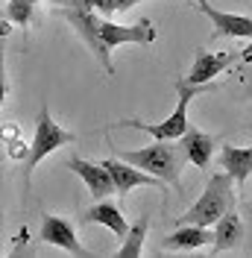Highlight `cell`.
<instances>
[{"mask_svg": "<svg viewBox=\"0 0 252 258\" xmlns=\"http://www.w3.org/2000/svg\"><path fill=\"white\" fill-rule=\"evenodd\" d=\"M79 223L88 226V223H97V226H106V229H111L120 241L126 238V232H129V223H126L123 211L117 209L114 203H109V200H97L91 209L82 211V217H79Z\"/></svg>", "mask_w": 252, "mask_h": 258, "instance_id": "8fae6325", "label": "cell"}, {"mask_svg": "<svg viewBox=\"0 0 252 258\" xmlns=\"http://www.w3.org/2000/svg\"><path fill=\"white\" fill-rule=\"evenodd\" d=\"M173 88H176V109H173L170 117H164L161 123H144V120H138V117H126V120H120L117 126L141 129V132H147L150 138H158V141H176V138H182V135L191 129L188 103L197 100L200 94L217 91V82H191L188 77H179V80H173Z\"/></svg>", "mask_w": 252, "mask_h": 258, "instance_id": "7a4b0ae2", "label": "cell"}, {"mask_svg": "<svg viewBox=\"0 0 252 258\" xmlns=\"http://www.w3.org/2000/svg\"><path fill=\"white\" fill-rule=\"evenodd\" d=\"M205 243H211V232L208 226H194V223H182L173 235H167L161 241L164 252H179V249H200Z\"/></svg>", "mask_w": 252, "mask_h": 258, "instance_id": "5bb4252c", "label": "cell"}, {"mask_svg": "<svg viewBox=\"0 0 252 258\" xmlns=\"http://www.w3.org/2000/svg\"><path fill=\"white\" fill-rule=\"evenodd\" d=\"M59 15L77 30V35L91 47L94 59L103 64L106 74H114L111 64V50L117 44H153L156 41V27L144 18L132 27H120L109 21L106 15H100L94 9H82V6H71V3H59Z\"/></svg>", "mask_w": 252, "mask_h": 258, "instance_id": "6da1fadb", "label": "cell"}, {"mask_svg": "<svg viewBox=\"0 0 252 258\" xmlns=\"http://www.w3.org/2000/svg\"><path fill=\"white\" fill-rule=\"evenodd\" d=\"M68 167L88 185V194H91L94 200H106V197H114V194H117L114 176H111V170L103 161L94 164V161H85V159H77V156H74V159L68 161Z\"/></svg>", "mask_w": 252, "mask_h": 258, "instance_id": "ba28073f", "label": "cell"}, {"mask_svg": "<svg viewBox=\"0 0 252 258\" xmlns=\"http://www.w3.org/2000/svg\"><path fill=\"white\" fill-rule=\"evenodd\" d=\"M74 141H77V135L68 132L65 126H59L53 120V114H50L47 106H41L38 109V117H35V135H32V150H30V156H27V167L32 170L44 156L56 153L65 144H74Z\"/></svg>", "mask_w": 252, "mask_h": 258, "instance_id": "5b68a950", "label": "cell"}, {"mask_svg": "<svg viewBox=\"0 0 252 258\" xmlns=\"http://www.w3.org/2000/svg\"><path fill=\"white\" fill-rule=\"evenodd\" d=\"M240 241H243V220L229 209L220 220H217V229H214V249H211V255L229 252V249H235Z\"/></svg>", "mask_w": 252, "mask_h": 258, "instance_id": "9a60e30c", "label": "cell"}, {"mask_svg": "<svg viewBox=\"0 0 252 258\" xmlns=\"http://www.w3.org/2000/svg\"><path fill=\"white\" fill-rule=\"evenodd\" d=\"M111 153H114L117 159L138 164L141 170L153 173V176L164 179L167 185H173L176 191H179V173H182V164L188 161L185 153H182V147L170 144V141H158L156 138L153 144L138 147V150H117V147L111 144Z\"/></svg>", "mask_w": 252, "mask_h": 258, "instance_id": "3957f363", "label": "cell"}, {"mask_svg": "<svg viewBox=\"0 0 252 258\" xmlns=\"http://www.w3.org/2000/svg\"><path fill=\"white\" fill-rule=\"evenodd\" d=\"M35 3H38V0H6L3 15H6V21H15L21 30H27L30 21H32V9H35Z\"/></svg>", "mask_w": 252, "mask_h": 258, "instance_id": "e0dca14e", "label": "cell"}, {"mask_svg": "<svg viewBox=\"0 0 252 258\" xmlns=\"http://www.w3.org/2000/svg\"><path fill=\"white\" fill-rule=\"evenodd\" d=\"M232 182L235 179L229 176L226 170H217V173H211V179H208V185H205L203 197L191 206L176 223H194V226H217V220H220L226 211L235 206V194H232Z\"/></svg>", "mask_w": 252, "mask_h": 258, "instance_id": "277c9868", "label": "cell"}, {"mask_svg": "<svg viewBox=\"0 0 252 258\" xmlns=\"http://www.w3.org/2000/svg\"><path fill=\"white\" fill-rule=\"evenodd\" d=\"M182 153H185V159L191 164H197V167H208L211 164V156H214V147H217V138L214 135H208V132H200L197 126H191L185 135H182Z\"/></svg>", "mask_w": 252, "mask_h": 258, "instance_id": "7c38bea8", "label": "cell"}, {"mask_svg": "<svg viewBox=\"0 0 252 258\" xmlns=\"http://www.w3.org/2000/svg\"><path fill=\"white\" fill-rule=\"evenodd\" d=\"M249 252H252V246H249Z\"/></svg>", "mask_w": 252, "mask_h": 258, "instance_id": "d6986e66", "label": "cell"}, {"mask_svg": "<svg viewBox=\"0 0 252 258\" xmlns=\"http://www.w3.org/2000/svg\"><path fill=\"white\" fill-rule=\"evenodd\" d=\"M38 238L41 243H53V246H62L65 252L79 258H91V252L79 243L77 232H74V223L65 220V217H56V214H44L41 217V229H38Z\"/></svg>", "mask_w": 252, "mask_h": 258, "instance_id": "8992f818", "label": "cell"}, {"mask_svg": "<svg viewBox=\"0 0 252 258\" xmlns=\"http://www.w3.org/2000/svg\"><path fill=\"white\" fill-rule=\"evenodd\" d=\"M243 100H252V77H249V85L243 88Z\"/></svg>", "mask_w": 252, "mask_h": 258, "instance_id": "ac0fdd59", "label": "cell"}, {"mask_svg": "<svg viewBox=\"0 0 252 258\" xmlns=\"http://www.w3.org/2000/svg\"><path fill=\"white\" fill-rule=\"evenodd\" d=\"M103 164L111 170V176H114V185H117V194H120V197H126V194L132 191V188H138V185H153V188H164V185H167L164 179L153 176V173L141 170L138 164L123 161V159H117V156H114V159H106Z\"/></svg>", "mask_w": 252, "mask_h": 258, "instance_id": "9c48e42d", "label": "cell"}, {"mask_svg": "<svg viewBox=\"0 0 252 258\" xmlns=\"http://www.w3.org/2000/svg\"><path fill=\"white\" fill-rule=\"evenodd\" d=\"M200 12L211 18L214 24V35H226V38H252V18L249 15H235V12H220L214 9L208 0H197Z\"/></svg>", "mask_w": 252, "mask_h": 258, "instance_id": "30bf717a", "label": "cell"}, {"mask_svg": "<svg viewBox=\"0 0 252 258\" xmlns=\"http://www.w3.org/2000/svg\"><path fill=\"white\" fill-rule=\"evenodd\" d=\"M147 226H150V214H141L135 223L129 226L123 243H120V249H117L114 255H117V258H138V255H141L144 238H147Z\"/></svg>", "mask_w": 252, "mask_h": 258, "instance_id": "2e32d148", "label": "cell"}, {"mask_svg": "<svg viewBox=\"0 0 252 258\" xmlns=\"http://www.w3.org/2000/svg\"><path fill=\"white\" fill-rule=\"evenodd\" d=\"M194 3H197V0H194Z\"/></svg>", "mask_w": 252, "mask_h": 258, "instance_id": "ffe728a7", "label": "cell"}, {"mask_svg": "<svg viewBox=\"0 0 252 258\" xmlns=\"http://www.w3.org/2000/svg\"><path fill=\"white\" fill-rule=\"evenodd\" d=\"M252 50H229V53H208L200 50L197 53V62L191 68L188 80L191 82H211L214 77H220L223 71H229L232 64H237L240 59H249Z\"/></svg>", "mask_w": 252, "mask_h": 258, "instance_id": "52a82bcc", "label": "cell"}, {"mask_svg": "<svg viewBox=\"0 0 252 258\" xmlns=\"http://www.w3.org/2000/svg\"><path fill=\"white\" fill-rule=\"evenodd\" d=\"M220 167L237 182V188L246 185V179L252 176V147H220Z\"/></svg>", "mask_w": 252, "mask_h": 258, "instance_id": "4fadbf2b", "label": "cell"}]
</instances>
